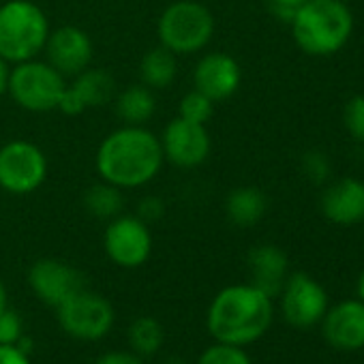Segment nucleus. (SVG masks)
Instances as JSON below:
<instances>
[{
    "label": "nucleus",
    "instance_id": "30",
    "mask_svg": "<svg viewBox=\"0 0 364 364\" xmlns=\"http://www.w3.org/2000/svg\"><path fill=\"white\" fill-rule=\"evenodd\" d=\"M0 364H31V358L18 345H0Z\"/></svg>",
    "mask_w": 364,
    "mask_h": 364
},
{
    "label": "nucleus",
    "instance_id": "6",
    "mask_svg": "<svg viewBox=\"0 0 364 364\" xmlns=\"http://www.w3.org/2000/svg\"><path fill=\"white\" fill-rule=\"evenodd\" d=\"M67 88V77L60 75L48 60H26L18 63L9 71L7 92L26 112L46 114L58 109L63 92Z\"/></svg>",
    "mask_w": 364,
    "mask_h": 364
},
{
    "label": "nucleus",
    "instance_id": "22",
    "mask_svg": "<svg viewBox=\"0 0 364 364\" xmlns=\"http://www.w3.org/2000/svg\"><path fill=\"white\" fill-rule=\"evenodd\" d=\"M84 206L86 210L101 221H112L116 219L122 208H124V196L122 189L116 185H109V182H99V185H92L86 196H84Z\"/></svg>",
    "mask_w": 364,
    "mask_h": 364
},
{
    "label": "nucleus",
    "instance_id": "25",
    "mask_svg": "<svg viewBox=\"0 0 364 364\" xmlns=\"http://www.w3.org/2000/svg\"><path fill=\"white\" fill-rule=\"evenodd\" d=\"M198 364H251V358L238 345L215 343L200 355Z\"/></svg>",
    "mask_w": 364,
    "mask_h": 364
},
{
    "label": "nucleus",
    "instance_id": "24",
    "mask_svg": "<svg viewBox=\"0 0 364 364\" xmlns=\"http://www.w3.org/2000/svg\"><path fill=\"white\" fill-rule=\"evenodd\" d=\"M215 112V101H210L206 95H202L200 90H191L182 97L180 101V112L178 116L185 118V120H191V122H200V124H206L210 120Z\"/></svg>",
    "mask_w": 364,
    "mask_h": 364
},
{
    "label": "nucleus",
    "instance_id": "12",
    "mask_svg": "<svg viewBox=\"0 0 364 364\" xmlns=\"http://www.w3.org/2000/svg\"><path fill=\"white\" fill-rule=\"evenodd\" d=\"M28 285L48 306H60L67 298L84 289V274L60 259H39L28 270Z\"/></svg>",
    "mask_w": 364,
    "mask_h": 364
},
{
    "label": "nucleus",
    "instance_id": "19",
    "mask_svg": "<svg viewBox=\"0 0 364 364\" xmlns=\"http://www.w3.org/2000/svg\"><path fill=\"white\" fill-rule=\"evenodd\" d=\"M268 210V200L257 187H238L225 200L228 219L236 228H253L257 225Z\"/></svg>",
    "mask_w": 364,
    "mask_h": 364
},
{
    "label": "nucleus",
    "instance_id": "3",
    "mask_svg": "<svg viewBox=\"0 0 364 364\" xmlns=\"http://www.w3.org/2000/svg\"><path fill=\"white\" fill-rule=\"evenodd\" d=\"M296 46L309 56H332L353 33V16L341 0H306L291 18Z\"/></svg>",
    "mask_w": 364,
    "mask_h": 364
},
{
    "label": "nucleus",
    "instance_id": "33",
    "mask_svg": "<svg viewBox=\"0 0 364 364\" xmlns=\"http://www.w3.org/2000/svg\"><path fill=\"white\" fill-rule=\"evenodd\" d=\"M9 63L0 56V97L7 92V86H9Z\"/></svg>",
    "mask_w": 364,
    "mask_h": 364
},
{
    "label": "nucleus",
    "instance_id": "21",
    "mask_svg": "<svg viewBox=\"0 0 364 364\" xmlns=\"http://www.w3.org/2000/svg\"><path fill=\"white\" fill-rule=\"evenodd\" d=\"M176 71H178L176 54L169 52L163 46L148 50L144 54L141 63H139L141 84L148 86L150 90H163V88H167L176 80Z\"/></svg>",
    "mask_w": 364,
    "mask_h": 364
},
{
    "label": "nucleus",
    "instance_id": "36",
    "mask_svg": "<svg viewBox=\"0 0 364 364\" xmlns=\"http://www.w3.org/2000/svg\"><path fill=\"white\" fill-rule=\"evenodd\" d=\"M161 364H187V362H182V360H165Z\"/></svg>",
    "mask_w": 364,
    "mask_h": 364
},
{
    "label": "nucleus",
    "instance_id": "8",
    "mask_svg": "<svg viewBox=\"0 0 364 364\" xmlns=\"http://www.w3.org/2000/svg\"><path fill=\"white\" fill-rule=\"evenodd\" d=\"M56 311L63 330L77 341H99L114 326V309L109 300L86 287L67 298Z\"/></svg>",
    "mask_w": 364,
    "mask_h": 364
},
{
    "label": "nucleus",
    "instance_id": "17",
    "mask_svg": "<svg viewBox=\"0 0 364 364\" xmlns=\"http://www.w3.org/2000/svg\"><path fill=\"white\" fill-rule=\"evenodd\" d=\"M321 213L330 223L349 228L364 221V182L358 178H341L326 187L321 196Z\"/></svg>",
    "mask_w": 364,
    "mask_h": 364
},
{
    "label": "nucleus",
    "instance_id": "20",
    "mask_svg": "<svg viewBox=\"0 0 364 364\" xmlns=\"http://www.w3.org/2000/svg\"><path fill=\"white\" fill-rule=\"evenodd\" d=\"M156 112V97L154 90H150L144 84L127 86L116 97V116L124 124L144 127Z\"/></svg>",
    "mask_w": 364,
    "mask_h": 364
},
{
    "label": "nucleus",
    "instance_id": "28",
    "mask_svg": "<svg viewBox=\"0 0 364 364\" xmlns=\"http://www.w3.org/2000/svg\"><path fill=\"white\" fill-rule=\"evenodd\" d=\"M22 336H24L22 317L16 311L7 309L0 315V345H16Z\"/></svg>",
    "mask_w": 364,
    "mask_h": 364
},
{
    "label": "nucleus",
    "instance_id": "37",
    "mask_svg": "<svg viewBox=\"0 0 364 364\" xmlns=\"http://www.w3.org/2000/svg\"><path fill=\"white\" fill-rule=\"evenodd\" d=\"M362 223H364V221H362Z\"/></svg>",
    "mask_w": 364,
    "mask_h": 364
},
{
    "label": "nucleus",
    "instance_id": "13",
    "mask_svg": "<svg viewBox=\"0 0 364 364\" xmlns=\"http://www.w3.org/2000/svg\"><path fill=\"white\" fill-rule=\"evenodd\" d=\"M46 60L65 77H75L90 67L92 41L86 31L77 26H60L50 31L46 41Z\"/></svg>",
    "mask_w": 364,
    "mask_h": 364
},
{
    "label": "nucleus",
    "instance_id": "1",
    "mask_svg": "<svg viewBox=\"0 0 364 364\" xmlns=\"http://www.w3.org/2000/svg\"><path fill=\"white\" fill-rule=\"evenodd\" d=\"M161 139L146 127L122 124L112 131L97 150L95 165L101 180L124 189H139L152 182L163 165Z\"/></svg>",
    "mask_w": 364,
    "mask_h": 364
},
{
    "label": "nucleus",
    "instance_id": "27",
    "mask_svg": "<svg viewBox=\"0 0 364 364\" xmlns=\"http://www.w3.org/2000/svg\"><path fill=\"white\" fill-rule=\"evenodd\" d=\"M302 171H304V176L311 182H315V185H321V182L328 180V176L332 171L330 159L323 152H319V150H311V152H306L302 156Z\"/></svg>",
    "mask_w": 364,
    "mask_h": 364
},
{
    "label": "nucleus",
    "instance_id": "31",
    "mask_svg": "<svg viewBox=\"0 0 364 364\" xmlns=\"http://www.w3.org/2000/svg\"><path fill=\"white\" fill-rule=\"evenodd\" d=\"M268 3H270L272 11H274L279 18H283V20L291 22V18H294L296 9H298L300 5H304L306 0H268Z\"/></svg>",
    "mask_w": 364,
    "mask_h": 364
},
{
    "label": "nucleus",
    "instance_id": "14",
    "mask_svg": "<svg viewBox=\"0 0 364 364\" xmlns=\"http://www.w3.org/2000/svg\"><path fill=\"white\" fill-rule=\"evenodd\" d=\"M242 82L238 60L225 52H210L202 56L193 71V86L210 101H225L234 97Z\"/></svg>",
    "mask_w": 364,
    "mask_h": 364
},
{
    "label": "nucleus",
    "instance_id": "15",
    "mask_svg": "<svg viewBox=\"0 0 364 364\" xmlns=\"http://www.w3.org/2000/svg\"><path fill=\"white\" fill-rule=\"evenodd\" d=\"M116 84L105 69H84L67 84L58 109L69 116H77L90 107L105 105L114 97Z\"/></svg>",
    "mask_w": 364,
    "mask_h": 364
},
{
    "label": "nucleus",
    "instance_id": "9",
    "mask_svg": "<svg viewBox=\"0 0 364 364\" xmlns=\"http://www.w3.org/2000/svg\"><path fill=\"white\" fill-rule=\"evenodd\" d=\"M103 247L120 268H139L152 253V234L135 215H118L105 228Z\"/></svg>",
    "mask_w": 364,
    "mask_h": 364
},
{
    "label": "nucleus",
    "instance_id": "34",
    "mask_svg": "<svg viewBox=\"0 0 364 364\" xmlns=\"http://www.w3.org/2000/svg\"><path fill=\"white\" fill-rule=\"evenodd\" d=\"M7 311V289H5V283L0 281V315Z\"/></svg>",
    "mask_w": 364,
    "mask_h": 364
},
{
    "label": "nucleus",
    "instance_id": "18",
    "mask_svg": "<svg viewBox=\"0 0 364 364\" xmlns=\"http://www.w3.org/2000/svg\"><path fill=\"white\" fill-rule=\"evenodd\" d=\"M287 255L274 245H259L249 251L251 285L262 289L266 296L274 298L281 294L287 281Z\"/></svg>",
    "mask_w": 364,
    "mask_h": 364
},
{
    "label": "nucleus",
    "instance_id": "32",
    "mask_svg": "<svg viewBox=\"0 0 364 364\" xmlns=\"http://www.w3.org/2000/svg\"><path fill=\"white\" fill-rule=\"evenodd\" d=\"M95 364H141L137 353H129V351H107L101 358H97Z\"/></svg>",
    "mask_w": 364,
    "mask_h": 364
},
{
    "label": "nucleus",
    "instance_id": "16",
    "mask_svg": "<svg viewBox=\"0 0 364 364\" xmlns=\"http://www.w3.org/2000/svg\"><path fill=\"white\" fill-rule=\"evenodd\" d=\"M323 336L341 351L364 347V302L343 300L323 315Z\"/></svg>",
    "mask_w": 364,
    "mask_h": 364
},
{
    "label": "nucleus",
    "instance_id": "26",
    "mask_svg": "<svg viewBox=\"0 0 364 364\" xmlns=\"http://www.w3.org/2000/svg\"><path fill=\"white\" fill-rule=\"evenodd\" d=\"M343 124L355 141H364V95H355L345 103Z\"/></svg>",
    "mask_w": 364,
    "mask_h": 364
},
{
    "label": "nucleus",
    "instance_id": "7",
    "mask_svg": "<svg viewBox=\"0 0 364 364\" xmlns=\"http://www.w3.org/2000/svg\"><path fill=\"white\" fill-rule=\"evenodd\" d=\"M48 178L43 150L28 139H11L0 148V189L11 196H31Z\"/></svg>",
    "mask_w": 364,
    "mask_h": 364
},
{
    "label": "nucleus",
    "instance_id": "11",
    "mask_svg": "<svg viewBox=\"0 0 364 364\" xmlns=\"http://www.w3.org/2000/svg\"><path fill=\"white\" fill-rule=\"evenodd\" d=\"M281 309L291 326L311 328L323 319L328 311V294L313 277L296 272L287 277L281 289Z\"/></svg>",
    "mask_w": 364,
    "mask_h": 364
},
{
    "label": "nucleus",
    "instance_id": "2",
    "mask_svg": "<svg viewBox=\"0 0 364 364\" xmlns=\"http://www.w3.org/2000/svg\"><path fill=\"white\" fill-rule=\"evenodd\" d=\"M272 313V298L255 285H230L215 296L206 323L217 343L245 347L266 334Z\"/></svg>",
    "mask_w": 364,
    "mask_h": 364
},
{
    "label": "nucleus",
    "instance_id": "23",
    "mask_svg": "<svg viewBox=\"0 0 364 364\" xmlns=\"http://www.w3.org/2000/svg\"><path fill=\"white\" fill-rule=\"evenodd\" d=\"M165 341L163 326L154 317H137L129 328V343L137 355H154Z\"/></svg>",
    "mask_w": 364,
    "mask_h": 364
},
{
    "label": "nucleus",
    "instance_id": "4",
    "mask_svg": "<svg viewBox=\"0 0 364 364\" xmlns=\"http://www.w3.org/2000/svg\"><path fill=\"white\" fill-rule=\"evenodd\" d=\"M50 35L46 14L31 0L0 5V56L7 63H26L43 52Z\"/></svg>",
    "mask_w": 364,
    "mask_h": 364
},
{
    "label": "nucleus",
    "instance_id": "35",
    "mask_svg": "<svg viewBox=\"0 0 364 364\" xmlns=\"http://www.w3.org/2000/svg\"><path fill=\"white\" fill-rule=\"evenodd\" d=\"M358 296H360V300L364 302V270H362V274L358 277Z\"/></svg>",
    "mask_w": 364,
    "mask_h": 364
},
{
    "label": "nucleus",
    "instance_id": "10",
    "mask_svg": "<svg viewBox=\"0 0 364 364\" xmlns=\"http://www.w3.org/2000/svg\"><path fill=\"white\" fill-rule=\"evenodd\" d=\"M210 146L213 144L206 124L191 122L180 116L169 120L161 135L163 159L182 169H191L206 163Z\"/></svg>",
    "mask_w": 364,
    "mask_h": 364
},
{
    "label": "nucleus",
    "instance_id": "5",
    "mask_svg": "<svg viewBox=\"0 0 364 364\" xmlns=\"http://www.w3.org/2000/svg\"><path fill=\"white\" fill-rule=\"evenodd\" d=\"M156 33L161 46L176 56L198 54L215 35V18L198 0H178L161 14Z\"/></svg>",
    "mask_w": 364,
    "mask_h": 364
},
{
    "label": "nucleus",
    "instance_id": "29",
    "mask_svg": "<svg viewBox=\"0 0 364 364\" xmlns=\"http://www.w3.org/2000/svg\"><path fill=\"white\" fill-rule=\"evenodd\" d=\"M163 215H165V204H163V200H161V198H156V196H148V198L139 200L135 217H137V219H141L146 225H150V223L159 221Z\"/></svg>",
    "mask_w": 364,
    "mask_h": 364
}]
</instances>
